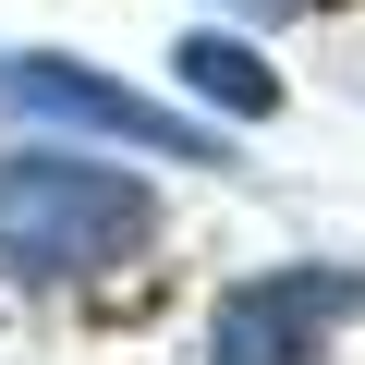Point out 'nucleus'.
I'll use <instances>...</instances> for the list:
<instances>
[{
	"label": "nucleus",
	"instance_id": "nucleus-1",
	"mask_svg": "<svg viewBox=\"0 0 365 365\" xmlns=\"http://www.w3.org/2000/svg\"><path fill=\"white\" fill-rule=\"evenodd\" d=\"M158 232V195L110 158H61V146H25L0 158V280L25 292H73V280H110L134 268Z\"/></svg>",
	"mask_w": 365,
	"mask_h": 365
},
{
	"label": "nucleus",
	"instance_id": "nucleus-2",
	"mask_svg": "<svg viewBox=\"0 0 365 365\" xmlns=\"http://www.w3.org/2000/svg\"><path fill=\"white\" fill-rule=\"evenodd\" d=\"M0 122H73V134H98V146L182 158V170H207V158H220V134H207V122H182V110H158V98L110 86V73H98V61H73V49H0Z\"/></svg>",
	"mask_w": 365,
	"mask_h": 365
},
{
	"label": "nucleus",
	"instance_id": "nucleus-3",
	"mask_svg": "<svg viewBox=\"0 0 365 365\" xmlns=\"http://www.w3.org/2000/svg\"><path fill=\"white\" fill-rule=\"evenodd\" d=\"M365 317V268H256V280H232L220 292V317H207V365H317L341 329Z\"/></svg>",
	"mask_w": 365,
	"mask_h": 365
},
{
	"label": "nucleus",
	"instance_id": "nucleus-4",
	"mask_svg": "<svg viewBox=\"0 0 365 365\" xmlns=\"http://www.w3.org/2000/svg\"><path fill=\"white\" fill-rule=\"evenodd\" d=\"M182 86H195L207 110H232V122H268L280 110V73L256 49H232V37H182Z\"/></svg>",
	"mask_w": 365,
	"mask_h": 365
},
{
	"label": "nucleus",
	"instance_id": "nucleus-5",
	"mask_svg": "<svg viewBox=\"0 0 365 365\" xmlns=\"http://www.w3.org/2000/svg\"><path fill=\"white\" fill-rule=\"evenodd\" d=\"M220 13H244V25H292V13H317V0H220Z\"/></svg>",
	"mask_w": 365,
	"mask_h": 365
}]
</instances>
